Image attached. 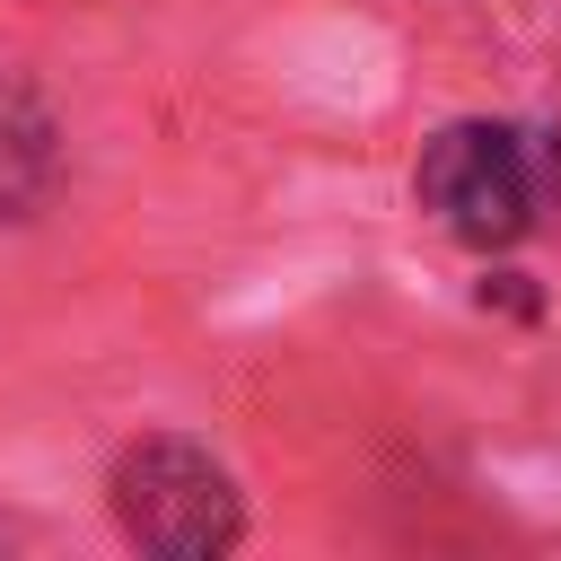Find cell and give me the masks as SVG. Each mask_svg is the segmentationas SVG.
<instances>
[{
  "label": "cell",
  "instance_id": "obj_1",
  "mask_svg": "<svg viewBox=\"0 0 561 561\" xmlns=\"http://www.w3.org/2000/svg\"><path fill=\"white\" fill-rule=\"evenodd\" d=\"M105 500H114V526L140 543V552H167V561H210L245 535V500H237V473L202 447V438H131L105 473Z\"/></svg>",
  "mask_w": 561,
  "mask_h": 561
},
{
  "label": "cell",
  "instance_id": "obj_2",
  "mask_svg": "<svg viewBox=\"0 0 561 561\" xmlns=\"http://www.w3.org/2000/svg\"><path fill=\"white\" fill-rule=\"evenodd\" d=\"M421 210L456 237V245H517L535 228V131L517 123H447L421 140L412 167Z\"/></svg>",
  "mask_w": 561,
  "mask_h": 561
},
{
  "label": "cell",
  "instance_id": "obj_3",
  "mask_svg": "<svg viewBox=\"0 0 561 561\" xmlns=\"http://www.w3.org/2000/svg\"><path fill=\"white\" fill-rule=\"evenodd\" d=\"M61 175V123L26 79H0V219H26Z\"/></svg>",
  "mask_w": 561,
  "mask_h": 561
},
{
  "label": "cell",
  "instance_id": "obj_4",
  "mask_svg": "<svg viewBox=\"0 0 561 561\" xmlns=\"http://www.w3.org/2000/svg\"><path fill=\"white\" fill-rule=\"evenodd\" d=\"M535 228H561V131H535Z\"/></svg>",
  "mask_w": 561,
  "mask_h": 561
}]
</instances>
